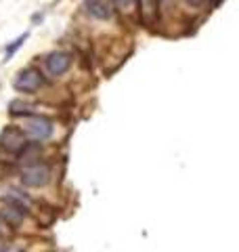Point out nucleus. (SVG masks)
I'll return each instance as SVG.
<instances>
[{"instance_id": "nucleus-1", "label": "nucleus", "mask_w": 239, "mask_h": 252, "mask_svg": "<svg viewBox=\"0 0 239 252\" xmlns=\"http://www.w3.org/2000/svg\"><path fill=\"white\" fill-rule=\"evenodd\" d=\"M0 149L9 156H23L30 149V137L17 126H6L0 132Z\"/></svg>"}, {"instance_id": "nucleus-2", "label": "nucleus", "mask_w": 239, "mask_h": 252, "mask_svg": "<svg viewBox=\"0 0 239 252\" xmlns=\"http://www.w3.org/2000/svg\"><path fill=\"white\" fill-rule=\"evenodd\" d=\"M23 132L31 141H51L55 135V122L46 116H28L23 122Z\"/></svg>"}, {"instance_id": "nucleus-3", "label": "nucleus", "mask_w": 239, "mask_h": 252, "mask_svg": "<svg viewBox=\"0 0 239 252\" xmlns=\"http://www.w3.org/2000/svg\"><path fill=\"white\" fill-rule=\"evenodd\" d=\"M44 86V76L38 67H26L15 76L13 80V89L23 94H34Z\"/></svg>"}, {"instance_id": "nucleus-4", "label": "nucleus", "mask_w": 239, "mask_h": 252, "mask_svg": "<svg viewBox=\"0 0 239 252\" xmlns=\"http://www.w3.org/2000/svg\"><path fill=\"white\" fill-rule=\"evenodd\" d=\"M53 179V170L51 166H46V164H28L26 168L21 170V183L26 187H31V189H38V187H44L49 185Z\"/></svg>"}, {"instance_id": "nucleus-5", "label": "nucleus", "mask_w": 239, "mask_h": 252, "mask_svg": "<svg viewBox=\"0 0 239 252\" xmlns=\"http://www.w3.org/2000/svg\"><path fill=\"white\" fill-rule=\"evenodd\" d=\"M71 55L65 53V51H53L44 57V72L49 74L51 78H61L65 76L69 69H71Z\"/></svg>"}, {"instance_id": "nucleus-6", "label": "nucleus", "mask_w": 239, "mask_h": 252, "mask_svg": "<svg viewBox=\"0 0 239 252\" xmlns=\"http://www.w3.org/2000/svg\"><path fill=\"white\" fill-rule=\"evenodd\" d=\"M84 13L94 21H111L116 9L109 0H84Z\"/></svg>"}, {"instance_id": "nucleus-7", "label": "nucleus", "mask_w": 239, "mask_h": 252, "mask_svg": "<svg viewBox=\"0 0 239 252\" xmlns=\"http://www.w3.org/2000/svg\"><path fill=\"white\" fill-rule=\"evenodd\" d=\"M26 212H28L26 208L17 206L15 202L6 200V198H2V202H0V219L11 227H19L23 223V219H26Z\"/></svg>"}, {"instance_id": "nucleus-8", "label": "nucleus", "mask_w": 239, "mask_h": 252, "mask_svg": "<svg viewBox=\"0 0 239 252\" xmlns=\"http://www.w3.org/2000/svg\"><path fill=\"white\" fill-rule=\"evenodd\" d=\"M109 2L114 4V9H116V11L124 13V15H132V13L141 11L139 0H109Z\"/></svg>"}, {"instance_id": "nucleus-9", "label": "nucleus", "mask_w": 239, "mask_h": 252, "mask_svg": "<svg viewBox=\"0 0 239 252\" xmlns=\"http://www.w3.org/2000/svg\"><path fill=\"white\" fill-rule=\"evenodd\" d=\"M4 198H6V200H11V202H15L17 206L26 208V210L31 208V198H30V195H26V193H21L19 189H11V191H6V193H4Z\"/></svg>"}, {"instance_id": "nucleus-10", "label": "nucleus", "mask_w": 239, "mask_h": 252, "mask_svg": "<svg viewBox=\"0 0 239 252\" xmlns=\"http://www.w3.org/2000/svg\"><path fill=\"white\" fill-rule=\"evenodd\" d=\"M28 38H30V32H23L21 36H17V38H15V40H13V42H11L9 46H6V49H4V61H11V57H13V55L17 53L19 49H21V46H23V42H26Z\"/></svg>"}, {"instance_id": "nucleus-11", "label": "nucleus", "mask_w": 239, "mask_h": 252, "mask_svg": "<svg viewBox=\"0 0 239 252\" xmlns=\"http://www.w3.org/2000/svg\"><path fill=\"white\" fill-rule=\"evenodd\" d=\"M31 107L34 105H30V103H26V101H11L9 103V112L13 114V116H31Z\"/></svg>"}, {"instance_id": "nucleus-12", "label": "nucleus", "mask_w": 239, "mask_h": 252, "mask_svg": "<svg viewBox=\"0 0 239 252\" xmlns=\"http://www.w3.org/2000/svg\"><path fill=\"white\" fill-rule=\"evenodd\" d=\"M0 252H26V248L19 244H0Z\"/></svg>"}, {"instance_id": "nucleus-13", "label": "nucleus", "mask_w": 239, "mask_h": 252, "mask_svg": "<svg viewBox=\"0 0 239 252\" xmlns=\"http://www.w3.org/2000/svg\"><path fill=\"white\" fill-rule=\"evenodd\" d=\"M185 2L191 6V9H202V6H206V4H212L214 6L212 0H185Z\"/></svg>"}, {"instance_id": "nucleus-14", "label": "nucleus", "mask_w": 239, "mask_h": 252, "mask_svg": "<svg viewBox=\"0 0 239 252\" xmlns=\"http://www.w3.org/2000/svg\"><path fill=\"white\" fill-rule=\"evenodd\" d=\"M42 17H44V13H38V15H34V23H40V21H42Z\"/></svg>"}, {"instance_id": "nucleus-15", "label": "nucleus", "mask_w": 239, "mask_h": 252, "mask_svg": "<svg viewBox=\"0 0 239 252\" xmlns=\"http://www.w3.org/2000/svg\"><path fill=\"white\" fill-rule=\"evenodd\" d=\"M2 233H4V223H2V219H0V238H2Z\"/></svg>"}]
</instances>
